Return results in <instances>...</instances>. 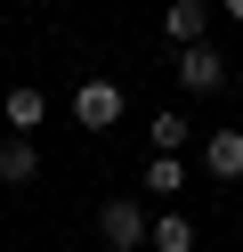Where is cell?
<instances>
[{"mask_svg": "<svg viewBox=\"0 0 243 252\" xmlns=\"http://www.w3.org/2000/svg\"><path fill=\"white\" fill-rule=\"evenodd\" d=\"M146 228H154V220L138 212V195H106V203H97V244H106V252H138Z\"/></svg>", "mask_w": 243, "mask_h": 252, "instance_id": "1", "label": "cell"}, {"mask_svg": "<svg viewBox=\"0 0 243 252\" xmlns=\"http://www.w3.org/2000/svg\"><path fill=\"white\" fill-rule=\"evenodd\" d=\"M170 73H178V90H194V98H211V90H227V57L211 49V41H187Z\"/></svg>", "mask_w": 243, "mask_h": 252, "instance_id": "2", "label": "cell"}, {"mask_svg": "<svg viewBox=\"0 0 243 252\" xmlns=\"http://www.w3.org/2000/svg\"><path fill=\"white\" fill-rule=\"evenodd\" d=\"M73 122L81 130H113L122 122V82H81L73 90Z\"/></svg>", "mask_w": 243, "mask_h": 252, "instance_id": "3", "label": "cell"}, {"mask_svg": "<svg viewBox=\"0 0 243 252\" xmlns=\"http://www.w3.org/2000/svg\"><path fill=\"white\" fill-rule=\"evenodd\" d=\"M211 17H219L211 0H170V8H162V41H170V49H187V41H211Z\"/></svg>", "mask_w": 243, "mask_h": 252, "instance_id": "4", "label": "cell"}, {"mask_svg": "<svg viewBox=\"0 0 243 252\" xmlns=\"http://www.w3.org/2000/svg\"><path fill=\"white\" fill-rule=\"evenodd\" d=\"M25 179H41V147L25 130H8L0 138V187H25Z\"/></svg>", "mask_w": 243, "mask_h": 252, "instance_id": "5", "label": "cell"}, {"mask_svg": "<svg viewBox=\"0 0 243 252\" xmlns=\"http://www.w3.org/2000/svg\"><path fill=\"white\" fill-rule=\"evenodd\" d=\"M203 171L235 187V179H243V130H211V138H203Z\"/></svg>", "mask_w": 243, "mask_h": 252, "instance_id": "6", "label": "cell"}, {"mask_svg": "<svg viewBox=\"0 0 243 252\" xmlns=\"http://www.w3.org/2000/svg\"><path fill=\"white\" fill-rule=\"evenodd\" d=\"M0 114H8V130H41V122H49V98H41V90H8V98H0Z\"/></svg>", "mask_w": 243, "mask_h": 252, "instance_id": "7", "label": "cell"}, {"mask_svg": "<svg viewBox=\"0 0 243 252\" xmlns=\"http://www.w3.org/2000/svg\"><path fill=\"white\" fill-rule=\"evenodd\" d=\"M146 244H154V252H194V220L187 212H162L154 228H146Z\"/></svg>", "mask_w": 243, "mask_h": 252, "instance_id": "8", "label": "cell"}, {"mask_svg": "<svg viewBox=\"0 0 243 252\" xmlns=\"http://www.w3.org/2000/svg\"><path fill=\"white\" fill-rule=\"evenodd\" d=\"M178 187H187V163H178V155H154L146 179H138V195H178Z\"/></svg>", "mask_w": 243, "mask_h": 252, "instance_id": "9", "label": "cell"}, {"mask_svg": "<svg viewBox=\"0 0 243 252\" xmlns=\"http://www.w3.org/2000/svg\"><path fill=\"white\" fill-rule=\"evenodd\" d=\"M187 138H194V122H187V114H154V155H178Z\"/></svg>", "mask_w": 243, "mask_h": 252, "instance_id": "10", "label": "cell"}, {"mask_svg": "<svg viewBox=\"0 0 243 252\" xmlns=\"http://www.w3.org/2000/svg\"><path fill=\"white\" fill-rule=\"evenodd\" d=\"M211 8H219V17H235V25H243V0H211Z\"/></svg>", "mask_w": 243, "mask_h": 252, "instance_id": "11", "label": "cell"}]
</instances>
